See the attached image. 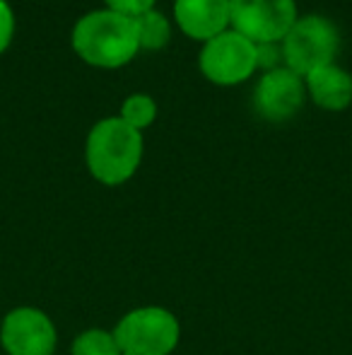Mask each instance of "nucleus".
Here are the masks:
<instances>
[{"mask_svg":"<svg viewBox=\"0 0 352 355\" xmlns=\"http://www.w3.org/2000/svg\"><path fill=\"white\" fill-rule=\"evenodd\" d=\"M71 44L80 61L106 71L128 66L140 51L136 19L106 8L82 15L73 27Z\"/></svg>","mask_w":352,"mask_h":355,"instance_id":"obj_1","label":"nucleus"},{"mask_svg":"<svg viewBox=\"0 0 352 355\" xmlns=\"http://www.w3.org/2000/svg\"><path fill=\"white\" fill-rule=\"evenodd\" d=\"M142 153H145L142 133L131 128L118 116L102 119L87 133V169L92 179H97L104 187H121L131 182L140 169Z\"/></svg>","mask_w":352,"mask_h":355,"instance_id":"obj_2","label":"nucleus"},{"mask_svg":"<svg viewBox=\"0 0 352 355\" xmlns=\"http://www.w3.org/2000/svg\"><path fill=\"white\" fill-rule=\"evenodd\" d=\"M113 336L121 355H172L181 341V324L167 307L145 304L123 314Z\"/></svg>","mask_w":352,"mask_h":355,"instance_id":"obj_3","label":"nucleus"},{"mask_svg":"<svg viewBox=\"0 0 352 355\" xmlns=\"http://www.w3.org/2000/svg\"><path fill=\"white\" fill-rule=\"evenodd\" d=\"M280 46L282 63L290 71L306 78L309 73L335 63V56L340 51V32L324 15H304V17H297Z\"/></svg>","mask_w":352,"mask_h":355,"instance_id":"obj_4","label":"nucleus"},{"mask_svg":"<svg viewBox=\"0 0 352 355\" xmlns=\"http://www.w3.org/2000/svg\"><path fill=\"white\" fill-rule=\"evenodd\" d=\"M198 68L203 78L220 87H234L251 78L256 68V44L234 29L212 37L198 53Z\"/></svg>","mask_w":352,"mask_h":355,"instance_id":"obj_5","label":"nucleus"},{"mask_svg":"<svg viewBox=\"0 0 352 355\" xmlns=\"http://www.w3.org/2000/svg\"><path fill=\"white\" fill-rule=\"evenodd\" d=\"M297 17V0H230V27L254 44H280Z\"/></svg>","mask_w":352,"mask_h":355,"instance_id":"obj_6","label":"nucleus"},{"mask_svg":"<svg viewBox=\"0 0 352 355\" xmlns=\"http://www.w3.org/2000/svg\"><path fill=\"white\" fill-rule=\"evenodd\" d=\"M0 346L8 355H56V324L39 307H15L0 322Z\"/></svg>","mask_w":352,"mask_h":355,"instance_id":"obj_7","label":"nucleus"},{"mask_svg":"<svg viewBox=\"0 0 352 355\" xmlns=\"http://www.w3.org/2000/svg\"><path fill=\"white\" fill-rule=\"evenodd\" d=\"M306 102L304 78L280 66L275 71H268L259 78L254 89V107L261 119L272 123H282L295 119Z\"/></svg>","mask_w":352,"mask_h":355,"instance_id":"obj_8","label":"nucleus"},{"mask_svg":"<svg viewBox=\"0 0 352 355\" xmlns=\"http://www.w3.org/2000/svg\"><path fill=\"white\" fill-rule=\"evenodd\" d=\"M174 19L183 37L205 44L230 29V0H174Z\"/></svg>","mask_w":352,"mask_h":355,"instance_id":"obj_9","label":"nucleus"},{"mask_svg":"<svg viewBox=\"0 0 352 355\" xmlns=\"http://www.w3.org/2000/svg\"><path fill=\"white\" fill-rule=\"evenodd\" d=\"M304 85L311 102L324 112H345L352 104V75L338 63L309 73Z\"/></svg>","mask_w":352,"mask_h":355,"instance_id":"obj_10","label":"nucleus"},{"mask_svg":"<svg viewBox=\"0 0 352 355\" xmlns=\"http://www.w3.org/2000/svg\"><path fill=\"white\" fill-rule=\"evenodd\" d=\"M138 44L140 51H162L172 39V22L160 10H147L140 17H136Z\"/></svg>","mask_w":352,"mask_h":355,"instance_id":"obj_11","label":"nucleus"},{"mask_svg":"<svg viewBox=\"0 0 352 355\" xmlns=\"http://www.w3.org/2000/svg\"><path fill=\"white\" fill-rule=\"evenodd\" d=\"M118 119L126 121L131 128H136V131L142 133L145 128H150L152 123L157 121L155 97L142 94V92H136V94H131V97H126L121 104V112H118Z\"/></svg>","mask_w":352,"mask_h":355,"instance_id":"obj_12","label":"nucleus"},{"mask_svg":"<svg viewBox=\"0 0 352 355\" xmlns=\"http://www.w3.org/2000/svg\"><path fill=\"white\" fill-rule=\"evenodd\" d=\"M71 355H121L113 331L106 329H85L73 338Z\"/></svg>","mask_w":352,"mask_h":355,"instance_id":"obj_13","label":"nucleus"},{"mask_svg":"<svg viewBox=\"0 0 352 355\" xmlns=\"http://www.w3.org/2000/svg\"><path fill=\"white\" fill-rule=\"evenodd\" d=\"M285 66L282 63V46L280 44H256V68L259 71H275Z\"/></svg>","mask_w":352,"mask_h":355,"instance_id":"obj_14","label":"nucleus"},{"mask_svg":"<svg viewBox=\"0 0 352 355\" xmlns=\"http://www.w3.org/2000/svg\"><path fill=\"white\" fill-rule=\"evenodd\" d=\"M155 3L157 0H104L106 10H113L118 15H126V17L136 19L140 17L142 12L147 10H155Z\"/></svg>","mask_w":352,"mask_h":355,"instance_id":"obj_15","label":"nucleus"},{"mask_svg":"<svg viewBox=\"0 0 352 355\" xmlns=\"http://www.w3.org/2000/svg\"><path fill=\"white\" fill-rule=\"evenodd\" d=\"M15 37V12L8 0H0V56L10 49Z\"/></svg>","mask_w":352,"mask_h":355,"instance_id":"obj_16","label":"nucleus"}]
</instances>
